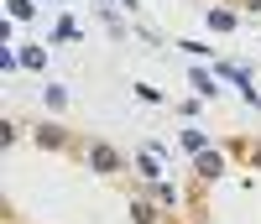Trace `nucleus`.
<instances>
[{
  "label": "nucleus",
  "mask_w": 261,
  "mask_h": 224,
  "mask_svg": "<svg viewBox=\"0 0 261 224\" xmlns=\"http://www.w3.org/2000/svg\"><path fill=\"white\" fill-rule=\"evenodd\" d=\"M89 162H94V167H115V151H105V146H94V151H89Z\"/></svg>",
  "instance_id": "f257e3e1"
}]
</instances>
